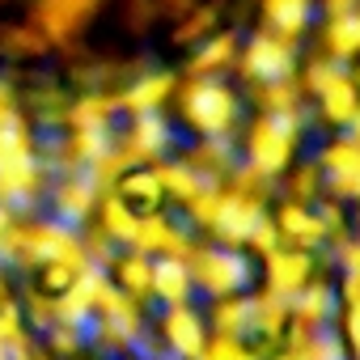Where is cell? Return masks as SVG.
<instances>
[{"label": "cell", "mask_w": 360, "mask_h": 360, "mask_svg": "<svg viewBox=\"0 0 360 360\" xmlns=\"http://www.w3.org/2000/svg\"><path fill=\"white\" fill-rule=\"evenodd\" d=\"M225 0H0V51L47 60L56 51H140L191 43L221 26Z\"/></svg>", "instance_id": "6da1fadb"}]
</instances>
